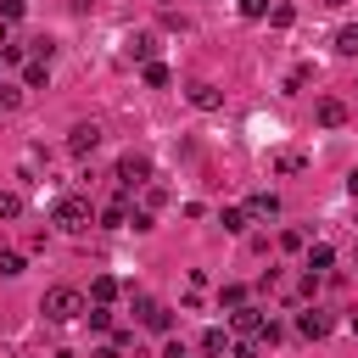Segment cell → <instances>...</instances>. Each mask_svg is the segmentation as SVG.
<instances>
[{"label":"cell","mask_w":358,"mask_h":358,"mask_svg":"<svg viewBox=\"0 0 358 358\" xmlns=\"http://www.w3.org/2000/svg\"><path fill=\"white\" fill-rule=\"evenodd\" d=\"M84 308H90V302H84V291H73V285H50V291L39 296V313H45L50 324H73Z\"/></svg>","instance_id":"cell-1"},{"label":"cell","mask_w":358,"mask_h":358,"mask_svg":"<svg viewBox=\"0 0 358 358\" xmlns=\"http://www.w3.org/2000/svg\"><path fill=\"white\" fill-rule=\"evenodd\" d=\"M95 224V207H90V196H62L56 201V229H67V235H84Z\"/></svg>","instance_id":"cell-2"},{"label":"cell","mask_w":358,"mask_h":358,"mask_svg":"<svg viewBox=\"0 0 358 358\" xmlns=\"http://www.w3.org/2000/svg\"><path fill=\"white\" fill-rule=\"evenodd\" d=\"M117 185H123V190L151 185V157H145V151H123V157H117Z\"/></svg>","instance_id":"cell-3"},{"label":"cell","mask_w":358,"mask_h":358,"mask_svg":"<svg viewBox=\"0 0 358 358\" xmlns=\"http://www.w3.org/2000/svg\"><path fill=\"white\" fill-rule=\"evenodd\" d=\"M134 313H140V324H145V330H157V336H168V330H173V308H168V302H157V296H140V302H134Z\"/></svg>","instance_id":"cell-4"},{"label":"cell","mask_w":358,"mask_h":358,"mask_svg":"<svg viewBox=\"0 0 358 358\" xmlns=\"http://www.w3.org/2000/svg\"><path fill=\"white\" fill-rule=\"evenodd\" d=\"M296 330H302L308 341H324V336L336 330V319H330V308H302V313H296Z\"/></svg>","instance_id":"cell-5"},{"label":"cell","mask_w":358,"mask_h":358,"mask_svg":"<svg viewBox=\"0 0 358 358\" xmlns=\"http://www.w3.org/2000/svg\"><path fill=\"white\" fill-rule=\"evenodd\" d=\"M101 145V123H73V134H67V151L73 157H90Z\"/></svg>","instance_id":"cell-6"},{"label":"cell","mask_w":358,"mask_h":358,"mask_svg":"<svg viewBox=\"0 0 358 358\" xmlns=\"http://www.w3.org/2000/svg\"><path fill=\"white\" fill-rule=\"evenodd\" d=\"M229 324H235V330H241L246 341H257L268 319H263V308H252V302H246V308H235V313H229Z\"/></svg>","instance_id":"cell-7"},{"label":"cell","mask_w":358,"mask_h":358,"mask_svg":"<svg viewBox=\"0 0 358 358\" xmlns=\"http://www.w3.org/2000/svg\"><path fill=\"white\" fill-rule=\"evenodd\" d=\"M129 213H134V207H129V196H117V201H106V207H101V224H106V229H129Z\"/></svg>","instance_id":"cell-8"},{"label":"cell","mask_w":358,"mask_h":358,"mask_svg":"<svg viewBox=\"0 0 358 358\" xmlns=\"http://www.w3.org/2000/svg\"><path fill=\"white\" fill-rule=\"evenodd\" d=\"M319 123H324V129H341V123H347V101L324 95V101H319Z\"/></svg>","instance_id":"cell-9"},{"label":"cell","mask_w":358,"mask_h":358,"mask_svg":"<svg viewBox=\"0 0 358 358\" xmlns=\"http://www.w3.org/2000/svg\"><path fill=\"white\" fill-rule=\"evenodd\" d=\"M274 213H280V196H274V190H257V196L246 201V218H274Z\"/></svg>","instance_id":"cell-10"},{"label":"cell","mask_w":358,"mask_h":358,"mask_svg":"<svg viewBox=\"0 0 358 358\" xmlns=\"http://www.w3.org/2000/svg\"><path fill=\"white\" fill-rule=\"evenodd\" d=\"M185 95H190V106H196V112H213V106H218V90H213V84H190Z\"/></svg>","instance_id":"cell-11"},{"label":"cell","mask_w":358,"mask_h":358,"mask_svg":"<svg viewBox=\"0 0 358 358\" xmlns=\"http://www.w3.org/2000/svg\"><path fill=\"white\" fill-rule=\"evenodd\" d=\"M201 352H207V358L229 352V330H218V324H213V330H201Z\"/></svg>","instance_id":"cell-12"},{"label":"cell","mask_w":358,"mask_h":358,"mask_svg":"<svg viewBox=\"0 0 358 358\" xmlns=\"http://www.w3.org/2000/svg\"><path fill=\"white\" fill-rule=\"evenodd\" d=\"M129 56H134V62H151V56H157V39H151V34H129Z\"/></svg>","instance_id":"cell-13"},{"label":"cell","mask_w":358,"mask_h":358,"mask_svg":"<svg viewBox=\"0 0 358 358\" xmlns=\"http://www.w3.org/2000/svg\"><path fill=\"white\" fill-rule=\"evenodd\" d=\"M90 296H95V302L106 308V302L117 296V280H112V274H95V285H90Z\"/></svg>","instance_id":"cell-14"},{"label":"cell","mask_w":358,"mask_h":358,"mask_svg":"<svg viewBox=\"0 0 358 358\" xmlns=\"http://www.w3.org/2000/svg\"><path fill=\"white\" fill-rule=\"evenodd\" d=\"M336 56H358V22H347V28L336 34Z\"/></svg>","instance_id":"cell-15"},{"label":"cell","mask_w":358,"mask_h":358,"mask_svg":"<svg viewBox=\"0 0 358 358\" xmlns=\"http://www.w3.org/2000/svg\"><path fill=\"white\" fill-rule=\"evenodd\" d=\"M145 84H151V90H168V84H173V73H168L162 62H145Z\"/></svg>","instance_id":"cell-16"},{"label":"cell","mask_w":358,"mask_h":358,"mask_svg":"<svg viewBox=\"0 0 358 358\" xmlns=\"http://www.w3.org/2000/svg\"><path fill=\"white\" fill-rule=\"evenodd\" d=\"M330 263H336V252H330V246H313V252H308V274H324Z\"/></svg>","instance_id":"cell-17"},{"label":"cell","mask_w":358,"mask_h":358,"mask_svg":"<svg viewBox=\"0 0 358 358\" xmlns=\"http://www.w3.org/2000/svg\"><path fill=\"white\" fill-rule=\"evenodd\" d=\"M268 22H274V28H291V22H296V6H285V0L268 6Z\"/></svg>","instance_id":"cell-18"},{"label":"cell","mask_w":358,"mask_h":358,"mask_svg":"<svg viewBox=\"0 0 358 358\" xmlns=\"http://www.w3.org/2000/svg\"><path fill=\"white\" fill-rule=\"evenodd\" d=\"M45 78H50V62H28V73H22V84H28V90H39Z\"/></svg>","instance_id":"cell-19"},{"label":"cell","mask_w":358,"mask_h":358,"mask_svg":"<svg viewBox=\"0 0 358 358\" xmlns=\"http://www.w3.org/2000/svg\"><path fill=\"white\" fill-rule=\"evenodd\" d=\"M246 224H252V218H246V207H224V229H229V235H241Z\"/></svg>","instance_id":"cell-20"},{"label":"cell","mask_w":358,"mask_h":358,"mask_svg":"<svg viewBox=\"0 0 358 358\" xmlns=\"http://www.w3.org/2000/svg\"><path fill=\"white\" fill-rule=\"evenodd\" d=\"M22 11H28V0H0V22H6V28L22 22Z\"/></svg>","instance_id":"cell-21"},{"label":"cell","mask_w":358,"mask_h":358,"mask_svg":"<svg viewBox=\"0 0 358 358\" xmlns=\"http://www.w3.org/2000/svg\"><path fill=\"white\" fill-rule=\"evenodd\" d=\"M0 218H22V196L17 190H0Z\"/></svg>","instance_id":"cell-22"},{"label":"cell","mask_w":358,"mask_h":358,"mask_svg":"<svg viewBox=\"0 0 358 358\" xmlns=\"http://www.w3.org/2000/svg\"><path fill=\"white\" fill-rule=\"evenodd\" d=\"M22 106V90L17 84H0V112H17Z\"/></svg>","instance_id":"cell-23"},{"label":"cell","mask_w":358,"mask_h":358,"mask_svg":"<svg viewBox=\"0 0 358 358\" xmlns=\"http://www.w3.org/2000/svg\"><path fill=\"white\" fill-rule=\"evenodd\" d=\"M218 302H224V308H246V291H241V285H224Z\"/></svg>","instance_id":"cell-24"},{"label":"cell","mask_w":358,"mask_h":358,"mask_svg":"<svg viewBox=\"0 0 358 358\" xmlns=\"http://www.w3.org/2000/svg\"><path fill=\"white\" fill-rule=\"evenodd\" d=\"M84 313H90V324H95V330H112V308H101V302H95V308H84Z\"/></svg>","instance_id":"cell-25"},{"label":"cell","mask_w":358,"mask_h":358,"mask_svg":"<svg viewBox=\"0 0 358 358\" xmlns=\"http://www.w3.org/2000/svg\"><path fill=\"white\" fill-rule=\"evenodd\" d=\"M0 274H6V280L22 274V252H0Z\"/></svg>","instance_id":"cell-26"},{"label":"cell","mask_w":358,"mask_h":358,"mask_svg":"<svg viewBox=\"0 0 358 358\" xmlns=\"http://www.w3.org/2000/svg\"><path fill=\"white\" fill-rule=\"evenodd\" d=\"M241 17H246V22H257V17H268V0H241Z\"/></svg>","instance_id":"cell-27"},{"label":"cell","mask_w":358,"mask_h":358,"mask_svg":"<svg viewBox=\"0 0 358 358\" xmlns=\"http://www.w3.org/2000/svg\"><path fill=\"white\" fill-rule=\"evenodd\" d=\"M308 78H313V67H308V62H302V67H291V78H285V90H302V84H308Z\"/></svg>","instance_id":"cell-28"},{"label":"cell","mask_w":358,"mask_h":358,"mask_svg":"<svg viewBox=\"0 0 358 358\" xmlns=\"http://www.w3.org/2000/svg\"><path fill=\"white\" fill-rule=\"evenodd\" d=\"M162 201H168V190H162V185H145V213H151V207H162Z\"/></svg>","instance_id":"cell-29"},{"label":"cell","mask_w":358,"mask_h":358,"mask_svg":"<svg viewBox=\"0 0 358 358\" xmlns=\"http://www.w3.org/2000/svg\"><path fill=\"white\" fill-rule=\"evenodd\" d=\"M229 358H257V341H241V347H229Z\"/></svg>","instance_id":"cell-30"},{"label":"cell","mask_w":358,"mask_h":358,"mask_svg":"<svg viewBox=\"0 0 358 358\" xmlns=\"http://www.w3.org/2000/svg\"><path fill=\"white\" fill-rule=\"evenodd\" d=\"M347 196H352V201H358V168H352V173H347Z\"/></svg>","instance_id":"cell-31"},{"label":"cell","mask_w":358,"mask_h":358,"mask_svg":"<svg viewBox=\"0 0 358 358\" xmlns=\"http://www.w3.org/2000/svg\"><path fill=\"white\" fill-rule=\"evenodd\" d=\"M162 358H190V352H185V347H179V341H173V347H168V352H162Z\"/></svg>","instance_id":"cell-32"},{"label":"cell","mask_w":358,"mask_h":358,"mask_svg":"<svg viewBox=\"0 0 358 358\" xmlns=\"http://www.w3.org/2000/svg\"><path fill=\"white\" fill-rule=\"evenodd\" d=\"M324 6H330V11H341V6H347V0H324Z\"/></svg>","instance_id":"cell-33"},{"label":"cell","mask_w":358,"mask_h":358,"mask_svg":"<svg viewBox=\"0 0 358 358\" xmlns=\"http://www.w3.org/2000/svg\"><path fill=\"white\" fill-rule=\"evenodd\" d=\"M347 330H352V336H358V313H352V319H347Z\"/></svg>","instance_id":"cell-34"}]
</instances>
